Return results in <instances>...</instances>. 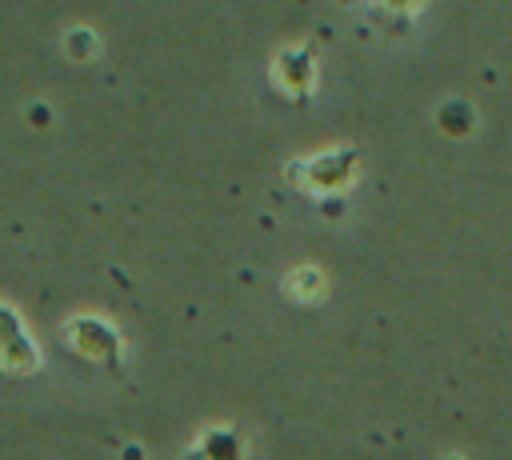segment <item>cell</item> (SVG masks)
Instances as JSON below:
<instances>
[{
	"instance_id": "3957f363",
	"label": "cell",
	"mask_w": 512,
	"mask_h": 460,
	"mask_svg": "<svg viewBox=\"0 0 512 460\" xmlns=\"http://www.w3.org/2000/svg\"><path fill=\"white\" fill-rule=\"evenodd\" d=\"M92 52V36L88 32H68V56H88Z\"/></svg>"
},
{
	"instance_id": "7a4b0ae2",
	"label": "cell",
	"mask_w": 512,
	"mask_h": 460,
	"mask_svg": "<svg viewBox=\"0 0 512 460\" xmlns=\"http://www.w3.org/2000/svg\"><path fill=\"white\" fill-rule=\"evenodd\" d=\"M68 336H72V344H76L84 356L112 360V352H116L112 332H108L104 324H96V320H72V324H68Z\"/></svg>"
},
{
	"instance_id": "6da1fadb",
	"label": "cell",
	"mask_w": 512,
	"mask_h": 460,
	"mask_svg": "<svg viewBox=\"0 0 512 460\" xmlns=\"http://www.w3.org/2000/svg\"><path fill=\"white\" fill-rule=\"evenodd\" d=\"M40 356H36V344L24 328V320L0 300V368L8 372H36Z\"/></svg>"
}]
</instances>
